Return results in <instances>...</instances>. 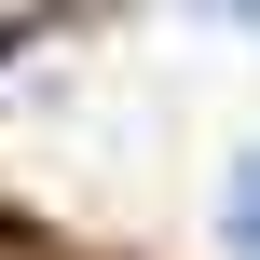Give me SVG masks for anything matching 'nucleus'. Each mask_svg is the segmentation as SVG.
<instances>
[{
    "label": "nucleus",
    "mask_w": 260,
    "mask_h": 260,
    "mask_svg": "<svg viewBox=\"0 0 260 260\" xmlns=\"http://www.w3.org/2000/svg\"><path fill=\"white\" fill-rule=\"evenodd\" d=\"M219 233L260 260V151H233V178H219Z\"/></svg>",
    "instance_id": "nucleus-1"
}]
</instances>
